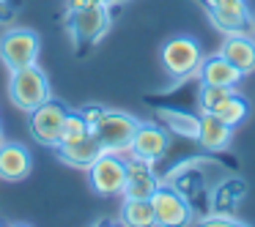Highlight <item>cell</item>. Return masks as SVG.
<instances>
[{
    "label": "cell",
    "instance_id": "obj_3",
    "mask_svg": "<svg viewBox=\"0 0 255 227\" xmlns=\"http://www.w3.org/2000/svg\"><path fill=\"white\" fill-rule=\"evenodd\" d=\"M137 126H140V121L134 115H127V112H118V110H102L99 121L94 123L91 132L96 134V140L102 143L105 151L127 153Z\"/></svg>",
    "mask_w": 255,
    "mask_h": 227
},
{
    "label": "cell",
    "instance_id": "obj_2",
    "mask_svg": "<svg viewBox=\"0 0 255 227\" xmlns=\"http://www.w3.org/2000/svg\"><path fill=\"white\" fill-rule=\"evenodd\" d=\"M8 99L17 110L22 112H33L39 104H44L47 99H52L50 93V79L39 66H22L14 69L8 77Z\"/></svg>",
    "mask_w": 255,
    "mask_h": 227
},
{
    "label": "cell",
    "instance_id": "obj_9",
    "mask_svg": "<svg viewBox=\"0 0 255 227\" xmlns=\"http://www.w3.org/2000/svg\"><path fill=\"white\" fill-rule=\"evenodd\" d=\"M170 151V132H167L162 123H143L140 121L137 132L132 137V145H129L127 153L134 156V159H143L148 164L159 161L162 156Z\"/></svg>",
    "mask_w": 255,
    "mask_h": 227
},
{
    "label": "cell",
    "instance_id": "obj_10",
    "mask_svg": "<svg viewBox=\"0 0 255 227\" xmlns=\"http://www.w3.org/2000/svg\"><path fill=\"white\" fill-rule=\"evenodd\" d=\"M33 170V156L25 145L19 143H8L3 140L0 143V181H8V183H17L25 181Z\"/></svg>",
    "mask_w": 255,
    "mask_h": 227
},
{
    "label": "cell",
    "instance_id": "obj_5",
    "mask_svg": "<svg viewBox=\"0 0 255 227\" xmlns=\"http://www.w3.org/2000/svg\"><path fill=\"white\" fill-rule=\"evenodd\" d=\"M91 175V189L102 197H113V194H121L124 186H127V175L129 167L124 153H113V151H105L94 164L88 167Z\"/></svg>",
    "mask_w": 255,
    "mask_h": 227
},
{
    "label": "cell",
    "instance_id": "obj_18",
    "mask_svg": "<svg viewBox=\"0 0 255 227\" xmlns=\"http://www.w3.org/2000/svg\"><path fill=\"white\" fill-rule=\"evenodd\" d=\"M121 222H124V225H129V227H151V225H156V219H154V205H151V200L124 197Z\"/></svg>",
    "mask_w": 255,
    "mask_h": 227
},
{
    "label": "cell",
    "instance_id": "obj_23",
    "mask_svg": "<svg viewBox=\"0 0 255 227\" xmlns=\"http://www.w3.org/2000/svg\"><path fill=\"white\" fill-rule=\"evenodd\" d=\"M0 143H3V129H0Z\"/></svg>",
    "mask_w": 255,
    "mask_h": 227
},
{
    "label": "cell",
    "instance_id": "obj_19",
    "mask_svg": "<svg viewBox=\"0 0 255 227\" xmlns=\"http://www.w3.org/2000/svg\"><path fill=\"white\" fill-rule=\"evenodd\" d=\"M85 134H91V129L83 112H66L61 129V143H74V140H83Z\"/></svg>",
    "mask_w": 255,
    "mask_h": 227
},
{
    "label": "cell",
    "instance_id": "obj_20",
    "mask_svg": "<svg viewBox=\"0 0 255 227\" xmlns=\"http://www.w3.org/2000/svg\"><path fill=\"white\" fill-rule=\"evenodd\" d=\"M203 227H244V222L239 216H233V211H222V208H214L211 214H206L200 219Z\"/></svg>",
    "mask_w": 255,
    "mask_h": 227
},
{
    "label": "cell",
    "instance_id": "obj_16",
    "mask_svg": "<svg viewBox=\"0 0 255 227\" xmlns=\"http://www.w3.org/2000/svg\"><path fill=\"white\" fill-rule=\"evenodd\" d=\"M156 121H159L170 134H178V137H187V140L198 137L200 115H189V112L173 110V107H159V110H156Z\"/></svg>",
    "mask_w": 255,
    "mask_h": 227
},
{
    "label": "cell",
    "instance_id": "obj_1",
    "mask_svg": "<svg viewBox=\"0 0 255 227\" xmlns=\"http://www.w3.org/2000/svg\"><path fill=\"white\" fill-rule=\"evenodd\" d=\"M203 58L206 55H203L200 41L195 39V36H187V33L170 36L159 50L162 69H165V74L173 82L198 77V69H200V63H203Z\"/></svg>",
    "mask_w": 255,
    "mask_h": 227
},
{
    "label": "cell",
    "instance_id": "obj_6",
    "mask_svg": "<svg viewBox=\"0 0 255 227\" xmlns=\"http://www.w3.org/2000/svg\"><path fill=\"white\" fill-rule=\"evenodd\" d=\"M151 205H154V219L159 227H181L192 222V205H189L187 194L178 192L176 186H162L151 194Z\"/></svg>",
    "mask_w": 255,
    "mask_h": 227
},
{
    "label": "cell",
    "instance_id": "obj_14",
    "mask_svg": "<svg viewBox=\"0 0 255 227\" xmlns=\"http://www.w3.org/2000/svg\"><path fill=\"white\" fill-rule=\"evenodd\" d=\"M220 55L231 61L239 72L247 77L255 72V39L250 33H225V41L220 47Z\"/></svg>",
    "mask_w": 255,
    "mask_h": 227
},
{
    "label": "cell",
    "instance_id": "obj_15",
    "mask_svg": "<svg viewBox=\"0 0 255 227\" xmlns=\"http://www.w3.org/2000/svg\"><path fill=\"white\" fill-rule=\"evenodd\" d=\"M198 79H200V85L236 88L244 79V74L239 72L231 61H225V58L217 52V55H211V58H203V63H200V69H198Z\"/></svg>",
    "mask_w": 255,
    "mask_h": 227
},
{
    "label": "cell",
    "instance_id": "obj_12",
    "mask_svg": "<svg viewBox=\"0 0 255 227\" xmlns=\"http://www.w3.org/2000/svg\"><path fill=\"white\" fill-rule=\"evenodd\" d=\"M233 140V126H228L222 118H217L214 112H200V126H198V137L195 143L209 153H222L231 148Z\"/></svg>",
    "mask_w": 255,
    "mask_h": 227
},
{
    "label": "cell",
    "instance_id": "obj_22",
    "mask_svg": "<svg viewBox=\"0 0 255 227\" xmlns=\"http://www.w3.org/2000/svg\"><path fill=\"white\" fill-rule=\"evenodd\" d=\"M203 6H222V3H236V0H200Z\"/></svg>",
    "mask_w": 255,
    "mask_h": 227
},
{
    "label": "cell",
    "instance_id": "obj_17",
    "mask_svg": "<svg viewBox=\"0 0 255 227\" xmlns=\"http://www.w3.org/2000/svg\"><path fill=\"white\" fill-rule=\"evenodd\" d=\"M214 115L217 118H222V121L228 123V126H242L244 121H247V115H250V101L244 99L242 93H239L236 88L231 90V93L225 96V99L220 101V104L214 107Z\"/></svg>",
    "mask_w": 255,
    "mask_h": 227
},
{
    "label": "cell",
    "instance_id": "obj_11",
    "mask_svg": "<svg viewBox=\"0 0 255 227\" xmlns=\"http://www.w3.org/2000/svg\"><path fill=\"white\" fill-rule=\"evenodd\" d=\"M211 25L222 33H242L253 25V14H250L247 0H236V3H222V6H206Z\"/></svg>",
    "mask_w": 255,
    "mask_h": 227
},
{
    "label": "cell",
    "instance_id": "obj_21",
    "mask_svg": "<svg viewBox=\"0 0 255 227\" xmlns=\"http://www.w3.org/2000/svg\"><path fill=\"white\" fill-rule=\"evenodd\" d=\"M8 17H11V6H8V0H0V22Z\"/></svg>",
    "mask_w": 255,
    "mask_h": 227
},
{
    "label": "cell",
    "instance_id": "obj_13",
    "mask_svg": "<svg viewBox=\"0 0 255 227\" xmlns=\"http://www.w3.org/2000/svg\"><path fill=\"white\" fill-rule=\"evenodd\" d=\"M55 153H58V159L66 161L69 167L88 170V167L105 153V148H102V143L96 140V134L91 132V134H85L83 140H74V143H58Z\"/></svg>",
    "mask_w": 255,
    "mask_h": 227
},
{
    "label": "cell",
    "instance_id": "obj_24",
    "mask_svg": "<svg viewBox=\"0 0 255 227\" xmlns=\"http://www.w3.org/2000/svg\"><path fill=\"white\" fill-rule=\"evenodd\" d=\"M253 28H255V19H253Z\"/></svg>",
    "mask_w": 255,
    "mask_h": 227
},
{
    "label": "cell",
    "instance_id": "obj_8",
    "mask_svg": "<svg viewBox=\"0 0 255 227\" xmlns=\"http://www.w3.org/2000/svg\"><path fill=\"white\" fill-rule=\"evenodd\" d=\"M66 107L58 104V101L47 99L44 104H39L30 115V134L39 145H47V148H55L61 143V129H63V118H66Z\"/></svg>",
    "mask_w": 255,
    "mask_h": 227
},
{
    "label": "cell",
    "instance_id": "obj_4",
    "mask_svg": "<svg viewBox=\"0 0 255 227\" xmlns=\"http://www.w3.org/2000/svg\"><path fill=\"white\" fill-rule=\"evenodd\" d=\"M41 52V36L30 28H8L0 36V61L8 72L22 66H33Z\"/></svg>",
    "mask_w": 255,
    "mask_h": 227
},
{
    "label": "cell",
    "instance_id": "obj_7",
    "mask_svg": "<svg viewBox=\"0 0 255 227\" xmlns=\"http://www.w3.org/2000/svg\"><path fill=\"white\" fill-rule=\"evenodd\" d=\"M72 36L83 44H94L110 28V11H107L105 0H96V3H88V6H80L72 11Z\"/></svg>",
    "mask_w": 255,
    "mask_h": 227
}]
</instances>
